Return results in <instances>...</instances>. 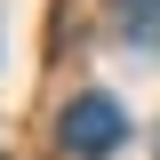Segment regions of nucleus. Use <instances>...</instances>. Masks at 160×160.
I'll list each match as a JSON object with an SVG mask.
<instances>
[{"label":"nucleus","mask_w":160,"mask_h":160,"mask_svg":"<svg viewBox=\"0 0 160 160\" xmlns=\"http://www.w3.org/2000/svg\"><path fill=\"white\" fill-rule=\"evenodd\" d=\"M120 136H128V120H120L112 96H72L56 120V152H72V160H112Z\"/></svg>","instance_id":"nucleus-1"},{"label":"nucleus","mask_w":160,"mask_h":160,"mask_svg":"<svg viewBox=\"0 0 160 160\" xmlns=\"http://www.w3.org/2000/svg\"><path fill=\"white\" fill-rule=\"evenodd\" d=\"M120 40L128 48H160V0H120Z\"/></svg>","instance_id":"nucleus-2"},{"label":"nucleus","mask_w":160,"mask_h":160,"mask_svg":"<svg viewBox=\"0 0 160 160\" xmlns=\"http://www.w3.org/2000/svg\"><path fill=\"white\" fill-rule=\"evenodd\" d=\"M152 160H160V128H152Z\"/></svg>","instance_id":"nucleus-3"}]
</instances>
